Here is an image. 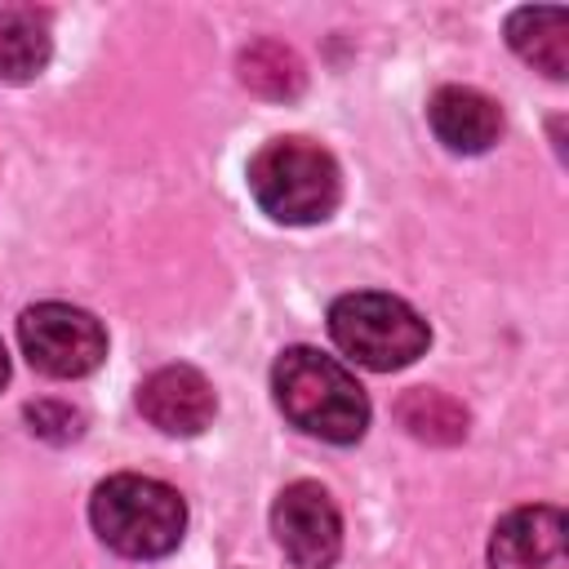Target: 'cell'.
Instances as JSON below:
<instances>
[{
  "instance_id": "obj_1",
  "label": "cell",
  "mask_w": 569,
  "mask_h": 569,
  "mask_svg": "<svg viewBox=\"0 0 569 569\" xmlns=\"http://www.w3.org/2000/svg\"><path fill=\"white\" fill-rule=\"evenodd\" d=\"M271 396L280 413L329 445H351L369 427V396L351 369L316 347H284L271 369Z\"/></svg>"
},
{
  "instance_id": "obj_2",
  "label": "cell",
  "mask_w": 569,
  "mask_h": 569,
  "mask_svg": "<svg viewBox=\"0 0 569 569\" xmlns=\"http://www.w3.org/2000/svg\"><path fill=\"white\" fill-rule=\"evenodd\" d=\"M89 520H93V533L111 551H120L129 560H156V556H169L182 542L187 502L173 485H164L156 476L120 471V476H107L93 489Z\"/></svg>"
},
{
  "instance_id": "obj_3",
  "label": "cell",
  "mask_w": 569,
  "mask_h": 569,
  "mask_svg": "<svg viewBox=\"0 0 569 569\" xmlns=\"http://www.w3.org/2000/svg\"><path fill=\"white\" fill-rule=\"evenodd\" d=\"M249 191L258 209L284 227L325 222L338 209V160L311 138H271L249 160Z\"/></svg>"
},
{
  "instance_id": "obj_4",
  "label": "cell",
  "mask_w": 569,
  "mask_h": 569,
  "mask_svg": "<svg viewBox=\"0 0 569 569\" xmlns=\"http://www.w3.org/2000/svg\"><path fill=\"white\" fill-rule=\"evenodd\" d=\"M329 338L356 365L391 373V369L413 365L427 351L431 329L405 298L360 289V293H342L329 307Z\"/></svg>"
},
{
  "instance_id": "obj_5",
  "label": "cell",
  "mask_w": 569,
  "mask_h": 569,
  "mask_svg": "<svg viewBox=\"0 0 569 569\" xmlns=\"http://www.w3.org/2000/svg\"><path fill=\"white\" fill-rule=\"evenodd\" d=\"M18 342L31 369L49 378H84L107 360V329L71 302H36L18 320Z\"/></svg>"
},
{
  "instance_id": "obj_6",
  "label": "cell",
  "mask_w": 569,
  "mask_h": 569,
  "mask_svg": "<svg viewBox=\"0 0 569 569\" xmlns=\"http://www.w3.org/2000/svg\"><path fill=\"white\" fill-rule=\"evenodd\" d=\"M271 533L298 569H329L342 551V516L329 489L316 480H293L280 489L271 507Z\"/></svg>"
},
{
  "instance_id": "obj_7",
  "label": "cell",
  "mask_w": 569,
  "mask_h": 569,
  "mask_svg": "<svg viewBox=\"0 0 569 569\" xmlns=\"http://www.w3.org/2000/svg\"><path fill=\"white\" fill-rule=\"evenodd\" d=\"M138 409L164 436H200L213 422L218 396H213V387H209V378L200 369H191V365H164V369H156V373L142 378Z\"/></svg>"
},
{
  "instance_id": "obj_8",
  "label": "cell",
  "mask_w": 569,
  "mask_h": 569,
  "mask_svg": "<svg viewBox=\"0 0 569 569\" xmlns=\"http://www.w3.org/2000/svg\"><path fill=\"white\" fill-rule=\"evenodd\" d=\"M489 569H569L560 507L533 502L507 511L489 538Z\"/></svg>"
},
{
  "instance_id": "obj_9",
  "label": "cell",
  "mask_w": 569,
  "mask_h": 569,
  "mask_svg": "<svg viewBox=\"0 0 569 569\" xmlns=\"http://www.w3.org/2000/svg\"><path fill=\"white\" fill-rule=\"evenodd\" d=\"M427 120H431V133L458 151V156H480L498 142L502 133V111L489 93L471 89V84H445L431 93L427 102Z\"/></svg>"
},
{
  "instance_id": "obj_10",
  "label": "cell",
  "mask_w": 569,
  "mask_h": 569,
  "mask_svg": "<svg viewBox=\"0 0 569 569\" xmlns=\"http://www.w3.org/2000/svg\"><path fill=\"white\" fill-rule=\"evenodd\" d=\"M53 53V31L49 13L31 4H0V80L4 84H27L49 67Z\"/></svg>"
},
{
  "instance_id": "obj_11",
  "label": "cell",
  "mask_w": 569,
  "mask_h": 569,
  "mask_svg": "<svg viewBox=\"0 0 569 569\" xmlns=\"http://www.w3.org/2000/svg\"><path fill=\"white\" fill-rule=\"evenodd\" d=\"M507 44L542 76L551 80L569 76V13L565 9H551V4L516 9L507 18Z\"/></svg>"
},
{
  "instance_id": "obj_12",
  "label": "cell",
  "mask_w": 569,
  "mask_h": 569,
  "mask_svg": "<svg viewBox=\"0 0 569 569\" xmlns=\"http://www.w3.org/2000/svg\"><path fill=\"white\" fill-rule=\"evenodd\" d=\"M396 418L413 440H427V445H458L467 436V409L436 387L405 391L396 405Z\"/></svg>"
},
{
  "instance_id": "obj_13",
  "label": "cell",
  "mask_w": 569,
  "mask_h": 569,
  "mask_svg": "<svg viewBox=\"0 0 569 569\" xmlns=\"http://www.w3.org/2000/svg\"><path fill=\"white\" fill-rule=\"evenodd\" d=\"M240 84L262 93V98H298L302 93V62L293 49H284L280 40H253L244 53H240Z\"/></svg>"
},
{
  "instance_id": "obj_14",
  "label": "cell",
  "mask_w": 569,
  "mask_h": 569,
  "mask_svg": "<svg viewBox=\"0 0 569 569\" xmlns=\"http://www.w3.org/2000/svg\"><path fill=\"white\" fill-rule=\"evenodd\" d=\"M27 422H31V431H36V436H44V440H76L84 418H80L76 409H67V405L40 400V405H31V409H27Z\"/></svg>"
},
{
  "instance_id": "obj_15",
  "label": "cell",
  "mask_w": 569,
  "mask_h": 569,
  "mask_svg": "<svg viewBox=\"0 0 569 569\" xmlns=\"http://www.w3.org/2000/svg\"><path fill=\"white\" fill-rule=\"evenodd\" d=\"M9 382V351H4V342H0V387Z\"/></svg>"
}]
</instances>
